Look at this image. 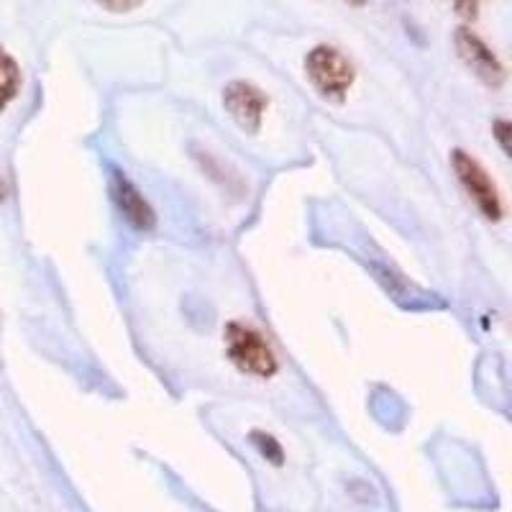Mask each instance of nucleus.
<instances>
[{"instance_id": "nucleus-9", "label": "nucleus", "mask_w": 512, "mask_h": 512, "mask_svg": "<svg viewBox=\"0 0 512 512\" xmlns=\"http://www.w3.org/2000/svg\"><path fill=\"white\" fill-rule=\"evenodd\" d=\"M98 3L113 13H123V11H131V8L139 6L141 0H98Z\"/></svg>"}, {"instance_id": "nucleus-6", "label": "nucleus", "mask_w": 512, "mask_h": 512, "mask_svg": "<svg viewBox=\"0 0 512 512\" xmlns=\"http://www.w3.org/2000/svg\"><path fill=\"white\" fill-rule=\"evenodd\" d=\"M113 198H116L118 208L126 216V221L136 228H152L154 226V213L152 208L146 205V200L141 198L139 190H136L131 182L123 175H113Z\"/></svg>"}, {"instance_id": "nucleus-10", "label": "nucleus", "mask_w": 512, "mask_h": 512, "mask_svg": "<svg viewBox=\"0 0 512 512\" xmlns=\"http://www.w3.org/2000/svg\"><path fill=\"white\" fill-rule=\"evenodd\" d=\"M456 8H459L461 16L477 18V0H456Z\"/></svg>"}, {"instance_id": "nucleus-7", "label": "nucleus", "mask_w": 512, "mask_h": 512, "mask_svg": "<svg viewBox=\"0 0 512 512\" xmlns=\"http://www.w3.org/2000/svg\"><path fill=\"white\" fill-rule=\"evenodd\" d=\"M18 88H21V72L16 59L6 49H0V111L16 98Z\"/></svg>"}, {"instance_id": "nucleus-2", "label": "nucleus", "mask_w": 512, "mask_h": 512, "mask_svg": "<svg viewBox=\"0 0 512 512\" xmlns=\"http://www.w3.org/2000/svg\"><path fill=\"white\" fill-rule=\"evenodd\" d=\"M305 72L326 98L341 100L354 82V67L333 47H315L305 57Z\"/></svg>"}, {"instance_id": "nucleus-1", "label": "nucleus", "mask_w": 512, "mask_h": 512, "mask_svg": "<svg viewBox=\"0 0 512 512\" xmlns=\"http://www.w3.org/2000/svg\"><path fill=\"white\" fill-rule=\"evenodd\" d=\"M226 346L228 356L239 369L246 374H256V377H272L277 372V359L269 344L264 341L262 333H256L254 328L241 326V323H231L226 328Z\"/></svg>"}, {"instance_id": "nucleus-12", "label": "nucleus", "mask_w": 512, "mask_h": 512, "mask_svg": "<svg viewBox=\"0 0 512 512\" xmlns=\"http://www.w3.org/2000/svg\"><path fill=\"white\" fill-rule=\"evenodd\" d=\"M6 198V185H3V180H0V200Z\"/></svg>"}, {"instance_id": "nucleus-8", "label": "nucleus", "mask_w": 512, "mask_h": 512, "mask_svg": "<svg viewBox=\"0 0 512 512\" xmlns=\"http://www.w3.org/2000/svg\"><path fill=\"white\" fill-rule=\"evenodd\" d=\"M256 438V446L262 448V454L267 456V459H272V464H282V451L280 446L274 443L272 436H264V433H254Z\"/></svg>"}, {"instance_id": "nucleus-3", "label": "nucleus", "mask_w": 512, "mask_h": 512, "mask_svg": "<svg viewBox=\"0 0 512 512\" xmlns=\"http://www.w3.org/2000/svg\"><path fill=\"white\" fill-rule=\"evenodd\" d=\"M454 169L456 175H459L461 185L466 187V192H469L474 198V203L479 205V210H482L487 218L497 221V218L502 216L500 195H497V187L492 185L487 172L479 167L477 159H472L464 152H454Z\"/></svg>"}, {"instance_id": "nucleus-4", "label": "nucleus", "mask_w": 512, "mask_h": 512, "mask_svg": "<svg viewBox=\"0 0 512 512\" xmlns=\"http://www.w3.org/2000/svg\"><path fill=\"white\" fill-rule=\"evenodd\" d=\"M454 41L461 59L472 67L474 75L482 77V80L487 82V85H492V88L502 85V80H505V70H502L500 59L492 54V49H489L477 34H472L469 29H459L456 31Z\"/></svg>"}, {"instance_id": "nucleus-11", "label": "nucleus", "mask_w": 512, "mask_h": 512, "mask_svg": "<svg viewBox=\"0 0 512 512\" xmlns=\"http://www.w3.org/2000/svg\"><path fill=\"white\" fill-rule=\"evenodd\" d=\"M507 131H510V126H507V123H497V136H500V141H502V149H505V152H510V146H507Z\"/></svg>"}, {"instance_id": "nucleus-5", "label": "nucleus", "mask_w": 512, "mask_h": 512, "mask_svg": "<svg viewBox=\"0 0 512 512\" xmlns=\"http://www.w3.org/2000/svg\"><path fill=\"white\" fill-rule=\"evenodd\" d=\"M223 105L231 113L233 121L239 123L246 131H256L262 123L264 108H267V98L262 90L249 85V82H231L223 93Z\"/></svg>"}, {"instance_id": "nucleus-13", "label": "nucleus", "mask_w": 512, "mask_h": 512, "mask_svg": "<svg viewBox=\"0 0 512 512\" xmlns=\"http://www.w3.org/2000/svg\"><path fill=\"white\" fill-rule=\"evenodd\" d=\"M349 3H354V6H361V3H364V0H349Z\"/></svg>"}]
</instances>
